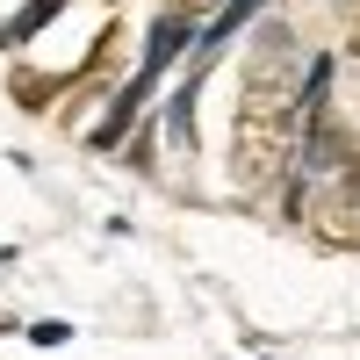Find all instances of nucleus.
<instances>
[{"instance_id":"1","label":"nucleus","mask_w":360,"mask_h":360,"mask_svg":"<svg viewBox=\"0 0 360 360\" xmlns=\"http://www.w3.org/2000/svg\"><path fill=\"white\" fill-rule=\"evenodd\" d=\"M303 51L281 15L252 29L245 51V94H238V130H231V180L245 195H266L295 173V144H303Z\"/></svg>"},{"instance_id":"2","label":"nucleus","mask_w":360,"mask_h":360,"mask_svg":"<svg viewBox=\"0 0 360 360\" xmlns=\"http://www.w3.org/2000/svg\"><path fill=\"white\" fill-rule=\"evenodd\" d=\"M310 217H317V238H332V245H360V152H353L346 173L317 180Z\"/></svg>"},{"instance_id":"3","label":"nucleus","mask_w":360,"mask_h":360,"mask_svg":"<svg viewBox=\"0 0 360 360\" xmlns=\"http://www.w3.org/2000/svg\"><path fill=\"white\" fill-rule=\"evenodd\" d=\"M188 37H195L188 22H166V15H159V22H152V51H144V65H137V79H144V86H159V72L173 65L180 51H188Z\"/></svg>"},{"instance_id":"4","label":"nucleus","mask_w":360,"mask_h":360,"mask_svg":"<svg viewBox=\"0 0 360 360\" xmlns=\"http://www.w3.org/2000/svg\"><path fill=\"white\" fill-rule=\"evenodd\" d=\"M72 8V0H29V8L8 22V29H0V51H15V44H29V37H37V29L44 22H58V15H65Z\"/></svg>"},{"instance_id":"5","label":"nucleus","mask_w":360,"mask_h":360,"mask_svg":"<svg viewBox=\"0 0 360 360\" xmlns=\"http://www.w3.org/2000/svg\"><path fill=\"white\" fill-rule=\"evenodd\" d=\"M58 86H65L58 72H51V79H44V72H15V101H22V108H51Z\"/></svg>"},{"instance_id":"6","label":"nucleus","mask_w":360,"mask_h":360,"mask_svg":"<svg viewBox=\"0 0 360 360\" xmlns=\"http://www.w3.org/2000/svg\"><path fill=\"white\" fill-rule=\"evenodd\" d=\"M159 15H166V22H188V29H202V22H217V15H224V0H166Z\"/></svg>"},{"instance_id":"7","label":"nucleus","mask_w":360,"mask_h":360,"mask_svg":"<svg viewBox=\"0 0 360 360\" xmlns=\"http://www.w3.org/2000/svg\"><path fill=\"white\" fill-rule=\"evenodd\" d=\"M29 339H37V346H65V339H72V324H58V317H44V324H29Z\"/></svg>"},{"instance_id":"8","label":"nucleus","mask_w":360,"mask_h":360,"mask_svg":"<svg viewBox=\"0 0 360 360\" xmlns=\"http://www.w3.org/2000/svg\"><path fill=\"white\" fill-rule=\"evenodd\" d=\"M346 51H353V65H360V22H353V44H346Z\"/></svg>"},{"instance_id":"9","label":"nucleus","mask_w":360,"mask_h":360,"mask_svg":"<svg viewBox=\"0 0 360 360\" xmlns=\"http://www.w3.org/2000/svg\"><path fill=\"white\" fill-rule=\"evenodd\" d=\"M0 332H15V324H8V317H0Z\"/></svg>"}]
</instances>
